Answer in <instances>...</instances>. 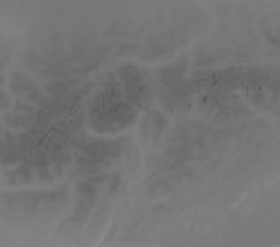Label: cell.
<instances>
[{
  "label": "cell",
  "instance_id": "1",
  "mask_svg": "<svg viewBox=\"0 0 280 247\" xmlns=\"http://www.w3.org/2000/svg\"><path fill=\"white\" fill-rule=\"evenodd\" d=\"M10 86L11 90L17 94H27L30 96L40 93L38 85L30 77L19 72L11 73Z\"/></svg>",
  "mask_w": 280,
  "mask_h": 247
},
{
  "label": "cell",
  "instance_id": "2",
  "mask_svg": "<svg viewBox=\"0 0 280 247\" xmlns=\"http://www.w3.org/2000/svg\"><path fill=\"white\" fill-rule=\"evenodd\" d=\"M75 83V82L72 81H53L46 84V89L49 93L58 96L66 93Z\"/></svg>",
  "mask_w": 280,
  "mask_h": 247
},
{
  "label": "cell",
  "instance_id": "3",
  "mask_svg": "<svg viewBox=\"0 0 280 247\" xmlns=\"http://www.w3.org/2000/svg\"><path fill=\"white\" fill-rule=\"evenodd\" d=\"M33 117L25 114H12L8 113L5 115V121L11 128H22L29 125L32 121Z\"/></svg>",
  "mask_w": 280,
  "mask_h": 247
},
{
  "label": "cell",
  "instance_id": "4",
  "mask_svg": "<svg viewBox=\"0 0 280 247\" xmlns=\"http://www.w3.org/2000/svg\"><path fill=\"white\" fill-rule=\"evenodd\" d=\"M5 103L7 104V107L9 105V98L7 95H5L4 93L1 94V108L2 110L5 109Z\"/></svg>",
  "mask_w": 280,
  "mask_h": 247
}]
</instances>
